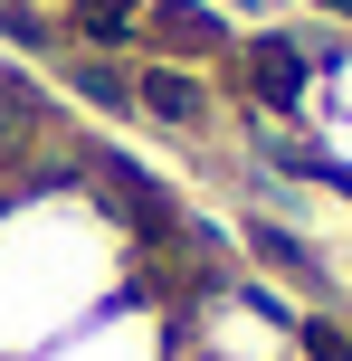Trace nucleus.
Here are the masks:
<instances>
[{"mask_svg":"<svg viewBox=\"0 0 352 361\" xmlns=\"http://www.w3.org/2000/svg\"><path fill=\"white\" fill-rule=\"evenodd\" d=\"M143 286V228L86 171L0 180V361H38L86 314Z\"/></svg>","mask_w":352,"mask_h":361,"instance_id":"1","label":"nucleus"},{"mask_svg":"<svg viewBox=\"0 0 352 361\" xmlns=\"http://www.w3.org/2000/svg\"><path fill=\"white\" fill-rule=\"evenodd\" d=\"M38 361H181V295L143 276V286H124L105 314H86L67 343H48Z\"/></svg>","mask_w":352,"mask_h":361,"instance_id":"2","label":"nucleus"},{"mask_svg":"<svg viewBox=\"0 0 352 361\" xmlns=\"http://www.w3.org/2000/svg\"><path fill=\"white\" fill-rule=\"evenodd\" d=\"M0 180H10V124H0Z\"/></svg>","mask_w":352,"mask_h":361,"instance_id":"3","label":"nucleus"}]
</instances>
